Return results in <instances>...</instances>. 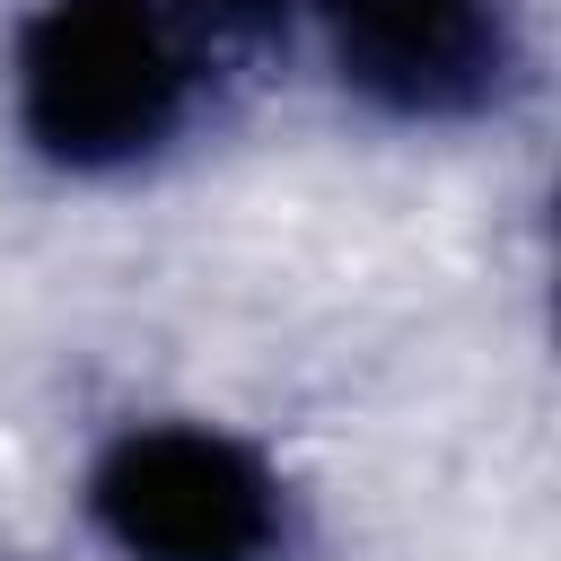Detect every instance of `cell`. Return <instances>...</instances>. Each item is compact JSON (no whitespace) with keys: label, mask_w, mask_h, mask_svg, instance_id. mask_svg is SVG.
Here are the masks:
<instances>
[{"label":"cell","mask_w":561,"mask_h":561,"mask_svg":"<svg viewBox=\"0 0 561 561\" xmlns=\"http://www.w3.org/2000/svg\"><path fill=\"white\" fill-rule=\"evenodd\" d=\"M202 35H280L289 18H316V0H184Z\"/></svg>","instance_id":"4"},{"label":"cell","mask_w":561,"mask_h":561,"mask_svg":"<svg viewBox=\"0 0 561 561\" xmlns=\"http://www.w3.org/2000/svg\"><path fill=\"white\" fill-rule=\"evenodd\" d=\"M18 131L79 175L158 158L202 105V26L184 0H44L18 26Z\"/></svg>","instance_id":"1"},{"label":"cell","mask_w":561,"mask_h":561,"mask_svg":"<svg viewBox=\"0 0 561 561\" xmlns=\"http://www.w3.org/2000/svg\"><path fill=\"white\" fill-rule=\"evenodd\" d=\"M88 517L123 561H280V473L210 421H131L88 465Z\"/></svg>","instance_id":"2"},{"label":"cell","mask_w":561,"mask_h":561,"mask_svg":"<svg viewBox=\"0 0 561 561\" xmlns=\"http://www.w3.org/2000/svg\"><path fill=\"white\" fill-rule=\"evenodd\" d=\"M351 96L403 123H465L517 79L508 0H316Z\"/></svg>","instance_id":"3"}]
</instances>
